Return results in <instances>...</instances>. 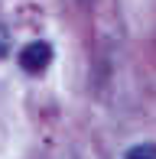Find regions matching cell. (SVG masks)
Returning <instances> with one entry per match:
<instances>
[{"mask_svg": "<svg viewBox=\"0 0 156 159\" xmlns=\"http://www.w3.org/2000/svg\"><path fill=\"white\" fill-rule=\"evenodd\" d=\"M49 62H52V46L42 42V39L23 46V52H20V65H23V71H30V75H42V71L49 68Z\"/></svg>", "mask_w": 156, "mask_h": 159, "instance_id": "6da1fadb", "label": "cell"}, {"mask_svg": "<svg viewBox=\"0 0 156 159\" xmlns=\"http://www.w3.org/2000/svg\"><path fill=\"white\" fill-rule=\"evenodd\" d=\"M124 159H156V146H153V143H140V146H130Z\"/></svg>", "mask_w": 156, "mask_h": 159, "instance_id": "7a4b0ae2", "label": "cell"}]
</instances>
